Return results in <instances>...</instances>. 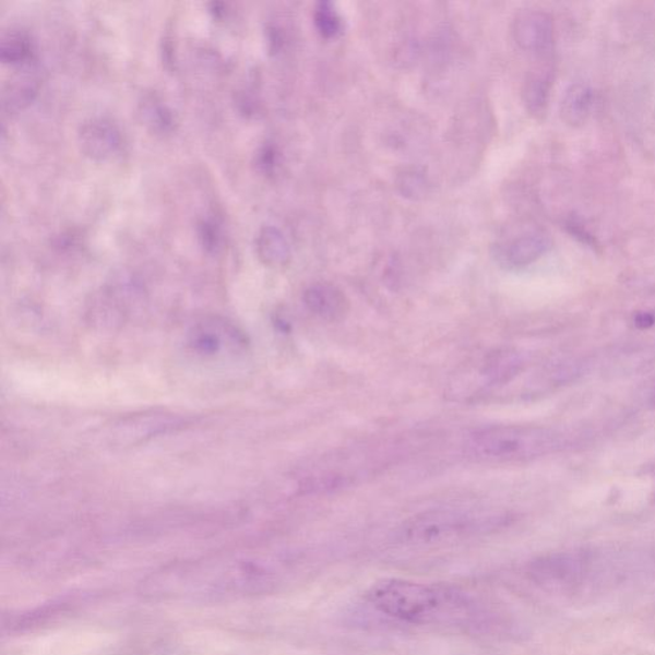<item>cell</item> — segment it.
I'll return each mask as SVG.
<instances>
[{
	"label": "cell",
	"instance_id": "obj_7",
	"mask_svg": "<svg viewBox=\"0 0 655 655\" xmlns=\"http://www.w3.org/2000/svg\"><path fill=\"white\" fill-rule=\"evenodd\" d=\"M550 249L549 237L543 233H528L498 245L496 259L509 270H520L539 260Z\"/></svg>",
	"mask_w": 655,
	"mask_h": 655
},
{
	"label": "cell",
	"instance_id": "obj_5",
	"mask_svg": "<svg viewBox=\"0 0 655 655\" xmlns=\"http://www.w3.org/2000/svg\"><path fill=\"white\" fill-rule=\"evenodd\" d=\"M79 144L88 158L106 160L121 147V132L106 118H92L81 124Z\"/></svg>",
	"mask_w": 655,
	"mask_h": 655
},
{
	"label": "cell",
	"instance_id": "obj_11",
	"mask_svg": "<svg viewBox=\"0 0 655 655\" xmlns=\"http://www.w3.org/2000/svg\"><path fill=\"white\" fill-rule=\"evenodd\" d=\"M552 87V74L547 69L528 73L524 85V102L526 109L535 117L545 115Z\"/></svg>",
	"mask_w": 655,
	"mask_h": 655
},
{
	"label": "cell",
	"instance_id": "obj_14",
	"mask_svg": "<svg viewBox=\"0 0 655 655\" xmlns=\"http://www.w3.org/2000/svg\"><path fill=\"white\" fill-rule=\"evenodd\" d=\"M141 116L144 117V121L147 126L156 132H169L174 130L175 117L172 111L166 106H163L162 102L155 98V96H148L144 99L143 108H141Z\"/></svg>",
	"mask_w": 655,
	"mask_h": 655
},
{
	"label": "cell",
	"instance_id": "obj_8",
	"mask_svg": "<svg viewBox=\"0 0 655 655\" xmlns=\"http://www.w3.org/2000/svg\"><path fill=\"white\" fill-rule=\"evenodd\" d=\"M524 356L512 348H500L489 353L480 368L483 385L498 389L515 381L524 370Z\"/></svg>",
	"mask_w": 655,
	"mask_h": 655
},
{
	"label": "cell",
	"instance_id": "obj_17",
	"mask_svg": "<svg viewBox=\"0 0 655 655\" xmlns=\"http://www.w3.org/2000/svg\"><path fill=\"white\" fill-rule=\"evenodd\" d=\"M279 153L273 145H264L257 154V166L265 175H272L277 169Z\"/></svg>",
	"mask_w": 655,
	"mask_h": 655
},
{
	"label": "cell",
	"instance_id": "obj_6",
	"mask_svg": "<svg viewBox=\"0 0 655 655\" xmlns=\"http://www.w3.org/2000/svg\"><path fill=\"white\" fill-rule=\"evenodd\" d=\"M305 307L319 319L327 323H340L352 310L348 297L337 286L327 282L314 283L303 293Z\"/></svg>",
	"mask_w": 655,
	"mask_h": 655
},
{
	"label": "cell",
	"instance_id": "obj_2",
	"mask_svg": "<svg viewBox=\"0 0 655 655\" xmlns=\"http://www.w3.org/2000/svg\"><path fill=\"white\" fill-rule=\"evenodd\" d=\"M367 597L379 612L416 624L438 622L463 606L449 592L404 579L381 580L371 585Z\"/></svg>",
	"mask_w": 655,
	"mask_h": 655
},
{
	"label": "cell",
	"instance_id": "obj_13",
	"mask_svg": "<svg viewBox=\"0 0 655 655\" xmlns=\"http://www.w3.org/2000/svg\"><path fill=\"white\" fill-rule=\"evenodd\" d=\"M314 24L318 33L326 40L336 39L344 32V20L331 2H320L314 11Z\"/></svg>",
	"mask_w": 655,
	"mask_h": 655
},
{
	"label": "cell",
	"instance_id": "obj_9",
	"mask_svg": "<svg viewBox=\"0 0 655 655\" xmlns=\"http://www.w3.org/2000/svg\"><path fill=\"white\" fill-rule=\"evenodd\" d=\"M595 96L592 88L582 82L571 85L563 96L561 103V116L565 123L582 126L591 117L594 108Z\"/></svg>",
	"mask_w": 655,
	"mask_h": 655
},
{
	"label": "cell",
	"instance_id": "obj_18",
	"mask_svg": "<svg viewBox=\"0 0 655 655\" xmlns=\"http://www.w3.org/2000/svg\"><path fill=\"white\" fill-rule=\"evenodd\" d=\"M652 404H653V406L655 407V391H654V392H653V394H652Z\"/></svg>",
	"mask_w": 655,
	"mask_h": 655
},
{
	"label": "cell",
	"instance_id": "obj_10",
	"mask_svg": "<svg viewBox=\"0 0 655 655\" xmlns=\"http://www.w3.org/2000/svg\"><path fill=\"white\" fill-rule=\"evenodd\" d=\"M257 252L267 266H283L291 259V249L277 227L265 226L257 237Z\"/></svg>",
	"mask_w": 655,
	"mask_h": 655
},
{
	"label": "cell",
	"instance_id": "obj_12",
	"mask_svg": "<svg viewBox=\"0 0 655 655\" xmlns=\"http://www.w3.org/2000/svg\"><path fill=\"white\" fill-rule=\"evenodd\" d=\"M34 55V43L26 33L11 32L0 41V59L4 63L21 64Z\"/></svg>",
	"mask_w": 655,
	"mask_h": 655
},
{
	"label": "cell",
	"instance_id": "obj_4",
	"mask_svg": "<svg viewBox=\"0 0 655 655\" xmlns=\"http://www.w3.org/2000/svg\"><path fill=\"white\" fill-rule=\"evenodd\" d=\"M513 39L517 46L535 56H547L552 51L555 25L545 11L527 10L520 12L512 25Z\"/></svg>",
	"mask_w": 655,
	"mask_h": 655
},
{
	"label": "cell",
	"instance_id": "obj_3",
	"mask_svg": "<svg viewBox=\"0 0 655 655\" xmlns=\"http://www.w3.org/2000/svg\"><path fill=\"white\" fill-rule=\"evenodd\" d=\"M503 517L491 513L463 510H433L409 519L401 528V538L412 545H438L487 532L502 523Z\"/></svg>",
	"mask_w": 655,
	"mask_h": 655
},
{
	"label": "cell",
	"instance_id": "obj_15",
	"mask_svg": "<svg viewBox=\"0 0 655 655\" xmlns=\"http://www.w3.org/2000/svg\"><path fill=\"white\" fill-rule=\"evenodd\" d=\"M398 186L401 192L404 193V196L413 200H418L426 195L428 190L427 177L416 169L406 170V172L401 176Z\"/></svg>",
	"mask_w": 655,
	"mask_h": 655
},
{
	"label": "cell",
	"instance_id": "obj_16",
	"mask_svg": "<svg viewBox=\"0 0 655 655\" xmlns=\"http://www.w3.org/2000/svg\"><path fill=\"white\" fill-rule=\"evenodd\" d=\"M199 237L207 251L217 252L221 248V229L214 221L204 219L199 223Z\"/></svg>",
	"mask_w": 655,
	"mask_h": 655
},
{
	"label": "cell",
	"instance_id": "obj_1",
	"mask_svg": "<svg viewBox=\"0 0 655 655\" xmlns=\"http://www.w3.org/2000/svg\"><path fill=\"white\" fill-rule=\"evenodd\" d=\"M562 438L555 430L537 426H490L468 434L467 455L480 463H525L555 453Z\"/></svg>",
	"mask_w": 655,
	"mask_h": 655
}]
</instances>
